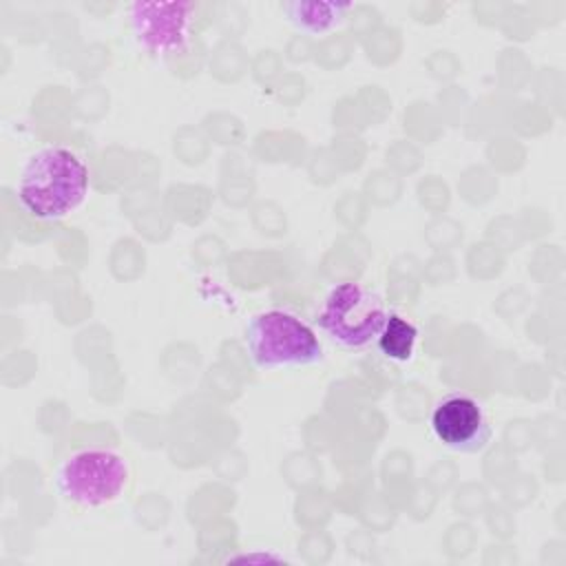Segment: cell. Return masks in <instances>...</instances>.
I'll return each mask as SVG.
<instances>
[{
  "instance_id": "4",
  "label": "cell",
  "mask_w": 566,
  "mask_h": 566,
  "mask_svg": "<svg viewBox=\"0 0 566 566\" xmlns=\"http://www.w3.org/2000/svg\"><path fill=\"white\" fill-rule=\"evenodd\" d=\"M387 314L385 301L371 287L347 281L332 287L316 323L338 347L363 349L378 338Z\"/></svg>"
},
{
  "instance_id": "6",
  "label": "cell",
  "mask_w": 566,
  "mask_h": 566,
  "mask_svg": "<svg viewBox=\"0 0 566 566\" xmlns=\"http://www.w3.org/2000/svg\"><path fill=\"white\" fill-rule=\"evenodd\" d=\"M431 429L447 449L458 453H478L493 436L484 407L464 394H451L436 405Z\"/></svg>"
},
{
  "instance_id": "3",
  "label": "cell",
  "mask_w": 566,
  "mask_h": 566,
  "mask_svg": "<svg viewBox=\"0 0 566 566\" xmlns=\"http://www.w3.org/2000/svg\"><path fill=\"white\" fill-rule=\"evenodd\" d=\"M130 482L128 460L108 449H82L71 453L55 473L62 500L93 509L115 502Z\"/></svg>"
},
{
  "instance_id": "8",
  "label": "cell",
  "mask_w": 566,
  "mask_h": 566,
  "mask_svg": "<svg viewBox=\"0 0 566 566\" xmlns=\"http://www.w3.org/2000/svg\"><path fill=\"white\" fill-rule=\"evenodd\" d=\"M416 340H418L416 325L398 314H387V321L376 338L382 356L396 363H405L411 358Z\"/></svg>"
},
{
  "instance_id": "1",
  "label": "cell",
  "mask_w": 566,
  "mask_h": 566,
  "mask_svg": "<svg viewBox=\"0 0 566 566\" xmlns=\"http://www.w3.org/2000/svg\"><path fill=\"white\" fill-rule=\"evenodd\" d=\"M20 206L40 221L73 212L88 192V168L69 148L51 146L29 157L18 179Z\"/></svg>"
},
{
  "instance_id": "2",
  "label": "cell",
  "mask_w": 566,
  "mask_h": 566,
  "mask_svg": "<svg viewBox=\"0 0 566 566\" xmlns=\"http://www.w3.org/2000/svg\"><path fill=\"white\" fill-rule=\"evenodd\" d=\"M245 349L261 369L310 367L323 358V347L314 329L283 310H268L250 318Z\"/></svg>"
},
{
  "instance_id": "7",
  "label": "cell",
  "mask_w": 566,
  "mask_h": 566,
  "mask_svg": "<svg viewBox=\"0 0 566 566\" xmlns=\"http://www.w3.org/2000/svg\"><path fill=\"white\" fill-rule=\"evenodd\" d=\"M281 9L296 29L305 33H325L347 18L352 4L332 0H290L283 2Z\"/></svg>"
},
{
  "instance_id": "5",
  "label": "cell",
  "mask_w": 566,
  "mask_h": 566,
  "mask_svg": "<svg viewBox=\"0 0 566 566\" xmlns=\"http://www.w3.org/2000/svg\"><path fill=\"white\" fill-rule=\"evenodd\" d=\"M192 2L139 0L128 7L130 31L137 44L150 55L164 57L186 49L192 35Z\"/></svg>"
}]
</instances>
